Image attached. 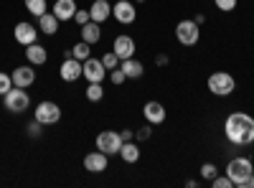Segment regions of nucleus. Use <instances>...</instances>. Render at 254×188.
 I'll return each mask as SVG.
<instances>
[{
  "mask_svg": "<svg viewBox=\"0 0 254 188\" xmlns=\"http://www.w3.org/2000/svg\"><path fill=\"white\" fill-rule=\"evenodd\" d=\"M224 132H226L229 142H234V145H249V142H254V117H249L244 112L229 115L226 122H224Z\"/></svg>",
  "mask_w": 254,
  "mask_h": 188,
  "instance_id": "obj_1",
  "label": "nucleus"
},
{
  "mask_svg": "<svg viewBox=\"0 0 254 188\" xmlns=\"http://www.w3.org/2000/svg\"><path fill=\"white\" fill-rule=\"evenodd\" d=\"M237 89V81L231 74L226 71H214L208 76V92L211 94H216V97H229L231 92Z\"/></svg>",
  "mask_w": 254,
  "mask_h": 188,
  "instance_id": "obj_2",
  "label": "nucleus"
},
{
  "mask_svg": "<svg viewBox=\"0 0 254 188\" xmlns=\"http://www.w3.org/2000/svg\"><path fill=\"white\" fill-rule=\"evenodd\" d=\"M252 173H254V165H252L249 158H234V160H229V165H226V176L231 178V183H234V186H239Z\"/></svg>",
  "mask_w": 254,
  "mask_h": 188,
  "instance_id": "obj_3",
  "label": "nucleus"
},
{
  "mask_svg": "<svg viewBox=\"0 0 254 188\" xmlns=\"http://www.w3.org/2000/svg\"><path fill=\"white\" fill-rule=\"evenodd\" d=\"M176 38L183 46H196L198 38H201V26L196 23V20H181V23L176 26Z\"/></svg>",
  "mask_w": 254,
  "mask_h": 188,
  "instance_id": "obj_4",
  "label": "nucleus"
},
{
  "mask_svg": "<svg viewBox=\"0 0 254 188\" xmlns=\"http://www.w3.org/2000/svg\"><path fill=\"white\" fill-rule=\"evenodd\" d=\"M3 102H5V110L8 112H26L28 110V104H31V97L26 94V89H20V87H13L10 92L3 94Z\"/></svg>",
  "mask_w": 254,
  "mask_h": 188,
  "instance_id": "obj_5",
  "label": "nucleus"
},
{
  "mask_svg": "<svg viewBox=\"0 0 254 188\" xmlns=\"http://www.w3.org/2000/svg\"><path fill=\"white\" fill-rule=\"evenodd\" d=\"M120 148H122V137L120 132L115 130H104L97 135V150L107 153V155H120Z\"/></svg>",
  "mask_w": 254,
  "mask_h": 188,
  "instance_id": "obj_6",
  "label": "nucleus"
},
{
  "mask_svg": "<svg viewBox=\"0 0 254 188\" xmlns=\"http://www.w3.org/2000/svg\"><path fill=\"white\" fill-rule=\"evenodd\" d=\"M33 120H38L41 125H56L59 120H61V110H59V104L56 102H41L38 107H36V115H33Z\"/></svg>",
  "mask_w": 254,
  "mask_h": 188,
  "instance_id": "obj_7",
  "label": "nucleus"
},
{
  "mask_svg": "<svg viewBox=\"0 0 254 188\" xmlns=\"http://www.w3.org/2000/svg\"><path fill=\"white\" fill-rule=\"evenodd\" d=\"M81 76H87V81H99L102 84V79L107 76V69H104L102 64V59H87V61H81Z\"/></svg>",
  "mask_w": 254,
  "mask_h": 188,
  "instance_id": "obj_8",
  "label": "nucleus"
},
{
  "mask_svg": "<svg viewBox=\"0 0 254 188\" xmlns=\"http://www.w3.org/2000/svg\"><path fill=\"white\" fill-rule=\"evenodd\" d=\"M112 15L120 20V23H135V18H137V8L135 3H130V0H117V3L112 5Z\"/></svg>",
  "mask_w": 254,
  "mask_h": 188,
  "instance_id": "obj_9",
  "label": "nucleus"
},
{
  "mask_svg": "<svg viewBox=\"0 0 254 188\" xmlns=\"http://www.w3.org/2000/svg\"><path fill=\"white\" fill-rule=\"evenodd\" d=\"M13 87H20V89H28L33 81H36V69H33V64L31 66H18V69H13Z\"/></svg>",
  "mask_w": 254,
  "mask_h": 188,
  "instance_id": "obj_10",
  "label": "nucleus"
},
{
  "mask_svg": "<svg viewBox=\"0 0 254 188\" xmlns=\"http://www.w3.org/2000/svg\"><path fill=\"white\" fill-rule=\"evenodd\" d=\"M59 74H61L64 81H76L81 76V61L74 59V56H66L64 64H61V69H59Z\"/></svg>",
  "mask_w": 254,
  "mask_h": 188,
  "instance_id": "obj_11",
  "label": "nucleus"
},
{
  "mask_svg": "<svg viewBox=\"0 0 254 188\" xmlns=\"http://www.w3.org/2000/svg\"><path fill=\"white\" fill-rule=\"evenodd\" d=\"M107 153H102V150H94L89 153L87 158H84V168H87L89 173H102V171H107Z\"/></svg>",
  "mask_w": 254,
  "mask_h": 188,
  "instance_id": "obj_12",
  "label": "nucleus"
},
{
  "mask_svg": "<svg viewBox=\"0 0 254 188\" xmlns=\"http://www.w3.org/2000/svg\"><path fill=\"white\" fill-rule=\"evenodd\" d=\"M112 51L120 56V61L122 59H132L135 56V41L130 36H117L115 44H112Z\"/></svg>",
  "mask_w": 254,
  "mask_h": 188,
  "instance_id": "obj_13",
  "label": "nucleus"
},
{
  "mask_svg": "<svg viewBox=\"0 0 254 188\" xmlns=\"http://www.w3.org/2000/svg\"><path fill=\"white\" fill-rule=\"evenodd\" d=\"M76 0H56L54 3V15L59 18V20H74V15H76Z\"/></svg>",
  "mask_w": 254,
  "mask_h": 188,
  "instance_id": "obj_14",
  "label": "nucleus"
},
{
  "mask_svg": "<svg viewBox=\"0 0 254 188\" xmlns=\"http://www.w3.org/2000/svg\"><path fill=\"white\" fill-rule=\"evenodd\" d=\"M142 115L147 120V125H160L165 122V107L160 102H147L145 107H142Z\"/></svg>",
  "mask_w": 254,
  "mask_h": 188,
  "instance_id": "obj_15",
  "label": "nucleus"
},
{
  "mask_svg": "<svg viewBox=\"0 0 254 188\" xmlns=\"http://www.w3.org/2000/svg\"><path fill=\"white\" fill-rule=\"evenodd\" d=\"M36 38H38V31H36L31 23H18V26H15V41H18L20 46L36 44Z\"/></svg>",
  "mask_w": 254,
  "mask_h": 188,
  "instance_id": "obj_16",
  "label": "nucleus"
},
{
  "mask_svg": "<svg viewBox=\"0 0 254 188\" xmlns=\"http://www.w3.org/2000/svg\"><path fill=\"white\" fill-rule=\"evenodd\" d=\"M89 15L94 23H104L110 15H112V5H110V0H94L92 8H89Z\"/></svg>",
  "mask_w": 254,
  "mask_h": 188,
  "instance_id": "obj_17",
  "label": "nucleus"
},
{
  "mask_svg": "<svg viewBox=\"0 0 254 188\" xmlns=\"http://www.w3.org/2000/svg\"><path fill=\"white\" fill-rule=\"evenodd\" d=\"M120 69L125 71L127 79H140V76L145 74V66L140 64L135 56H132V59H122V61H120Z\"/></svg>",
  "mask_w": 254,
  "mask_h": 188,
  "instance_id": "obj_18",
  "label": "nucleus"
},
{
  "mask_svg": "<svg viewBox=\"0 0 254 188\" xmlns=\"http://www.w3.org/2000/svg\"><path fill=\"white\" fill-rule=\"evenodd\" d=\"M26 59H28V64L41 66V64L49 61V51L44 46H38V44H31V46H26Z\"/></svg>",
  "mask_w": 254,
  "mask_h": 188,
  "instance_id": "obj_19",
  "label": "nucleus"
},
{
  "mask_svg": "<svg viewBox=\"0 0 254 188\" xmlns=\"http://www.w3.org/2000/svg\"><path fill=\"white\" fill-rule=\"evenodd\" d=\"M99 38H102V23H94V20H89V23L81 26V41H87L89 46H94Z\"/></svg>",
  "mask_w": 254,
  "mask_h": 188,
  "instance_id": "obj_20",
  "label": "nucleus"
},
{
  "mask_svg": "<svg viewBox=\"0 0 254 188\" xmlns=\"http://www.w3.org/2000/svg\"><path fill=\"white\" fill-rule=\"evenodd\" d=\"M38 28L41 33H46V36H54L59 31V18L54 13H44V15H38Z\"/></svg>",
  "mask_w": 254,
  "mask_h": 188,
  "instance_id": "obj_21",
  "label": "nucleus"
},
{
  "mask_svg": "<svg viewBox=\"0 0 254 188\" xmlns=\"http://www.w3.org/2000/svg\"><path fill=\"white\" fill-rule=\"evenodd\" d=\"M120 158L125 163H137L140 160V148L132 140H127V142H122V148H120Z\"/></svg>",
  "mask_w": 254,
  "mask_h": 188,
  "instance_id": "obj_22",
  "label": "nucleus"
},
{
  "mask_svg": "<svg viewBox=\"0 0 254 188\" xmlns=\"http://www.w3.org/2000/svg\"><path fill=\"white\" fill-rule=\"evenodd\" d=\"M23 3H26V8H28V13L31 15H44V13H49L46 10V0H23Z\"/></svg>",
  "mask_w": 254,
  "mask_h": 188,
  "instance_id": "obj_23",
  "label": "nucleus"
},
{
  "mask_svg": "<svg viewBox=\"0 0 254 188\" xmlns=\"http://www.w3.org/2000/svg\"><path fill=\"white\" fill-rule=\"evenodd\" d=\"M89 54H92V49H89L87 41H79V44L71 49V56H74V59H79V61H87V59H89Z\"/></svg>",
  "mask_w": 254,
  "mask_h": 188,
  "instance_id": "obj_24",
  "label": "nucleus"
},
{
  "mask_svg": "<svg viewBox=\"0 0 254 188\" xmlns=\"http://www.w3.org/2000/svg\"><path fill=\"white\" fill-rule=\"evenodd\" d=\"M102 97H104L102 84H99V81H89V87H87V99H89V102H99Z\"/></svg>",
  "mask_w": 254,
  "mask_h": 188,
  "instance_id": "obj_25",
  "label": "nucleus"
},
{
  "mask_svg": "<svg viewBox=\"0 0 254 188\" xmlns=\"http://www.w3.org/2000/svg\"><path fill=\"white\" fill-rule=\"evenodd\" d=\"M102 64H104V69H107V71H112V69L120 66V56H117L115 51H110V54L102 56Z\"/></svg>",
  "mask_w": 254,
  "mask_h": 188,
  "instance_id": "obj_26",
  "label": "nucleus"
},
{
  "mask_svg": "<svg viewBox=\"0 0 254 188\" xmlns=\"http://www.w3.org/2000/svg\"><path fill=\"white\" fill-rule=\"evenodd\" d=\"M216 173H219V171H216L214 163H203V165H201V178H203V181H214Z\"/></svg>",
  "mask_w": 254,
  "mask_h": 188,
  "instance_id": "obj_27",
  "label": "nucleus"
},
{
  "mask_svg": "<svg viewBox=\"0 0 254 188\" xmlns=\"http://www.w3.org/2000/svg\"><path fill=\"white\" fill-rule=\"evenodd\" d=\"M10 89H13V76L5 74V71H0V97H3L5 92H10Z\"/></svg>",
  "mask_w": 254,
  "mask_h": 188,
  "instance_id": "obj_28",
  "label": "nucleus"
},
{
  "mask_svg": "<svg viewBox=\"0 0 254 188\" xmlns=\"http://www.w3.org/2000/svg\"><path fill=\"white\" fill-rule=\"evenodd\" d=\"M214 3H216V8L224 10V13H231V10L237 8V0H214Z\"/></svg>",
  "mask_w": 254,
  "mask_h": 188,
  "instance_id": "obj_29",
  "label": "nucleus"
},
{
  "mask_svg": "<svg viewBox=\"0 0 254 188\" xmlns=\"http://www.w3.org/2000/svg\"><path fill=\"white\" fill-rule=\"evenodd\" d=\"M211 186H214V188H231L234 183H231V178H229V176H216L214 181H211Z\"/></svg>",
  "mask_w": 254,
  "mask_h": 188,
  "instance_id": "obj_30",
  "label": "nucleus"
},
{
  "mask_svg": "<svg viewBox=\"0 0 254 188\" xmlns=\"http://www.w3.org/2000/svg\"><path fill=\"white\" fill-rule=\"evenodd\" d=\"M74 20H76L79 26H84V23H89V20H92V15H89V10L79 8V10H76V15H74Z\"/></svg>",
  "mask_w": 254,
  "mask_h": 188,
  "instance_id": "obj_31",
  "label": "nucleus"
},
{
  "mask_svg": "<svg viewBox=\"0 0 254 188\" xmlns=\"http://www.w3.org/2000/svg\"><path fill=\"white\" fill-rule=\"evenodd\" d=\"M110 79H112V84H117V87H120V84H122V81H125L127 76H125V71H122V69H112Z\"/></svg>",
  "mask_w": 254,
  "mask_h": 188,
  "instance_id": "obj_32",
  "label": "nucleus"
},
{
  "mask_svg": "<svg viewBox=\"0 0 254 188\" xmlns=\"http://www.w3.org/2000/svg\"><path fill=\"white\" fill-rule=\"evenodd\" d=\"M41 127H44V125H41L38 120H33V122L28 125V135H31V137H38V135H41Z\"/></svg>",
  "mask_w": 254,
  "mask_h": 188,
  "instance_id": "obj_33",
  "label": "nucleus"
},
{
  "mask_svg": "<svg viewBox=\"0 0 254 188\" xmlns=\"http://www.w3.org/2000/svg\"><path fill=\"white\" fill-rule=\"evenodd\" d=\"M150 132H153V130L145 125V127H140V130L135 132V137H137V140H147V137H150Z\"/></svg>",
  "mask_w": 254,
  "mask_h": 188,
  "instance_id": "obj_34",
  "label": "nucleus"
},
{
  "mask_svg": "<svg viewBox=\"0 0 254 188\" xmlns=\"http://www.w3.org/2000/svg\"><path fill=\"white\" fill-rule=\"evenodd\" d=\"M237 188H254V173H252L249 178H244V181H242Z\"/></svg>",
  "mask_w": 254,
  "mask_h": 188,
  "instance_id": "obj_35",
  "label": "nucleus"
},
{
  "mask_svg": "<svg viewBox=\"0 0 254 188\" xmlns=\"http://www.w3.org/2000/svg\"><path fill=\"white\" fill-rule=\"evenodd\" d=\"M120 137H122V142H127V140L135 137V132H132V130H125V132H120Z\"/></svg>",
  "mask_w": 254,
  "mask_h": 188,
  "instance_id": "obj_36",
  "label": "nucleus"
},
{
  "mask_svg": "<svg viewBox=\"0 0 254 188\" xmlns=\"http://www.w3.org/2000/svg\"><path fill=\"white\" fill-rule=\"evenodd\" d=\"M155 64H158V66H165V64H168V56H165V54H160V56L155 59Z\"/></svg>",
  "mask_w": 254,
  "mask_h": 188,
  "instance_id": "obj_37",
  "label": "nucleus"
},
{
  "mask_svg": "<svg viewBox=\"0 0 254 188\" xmlns=\"http://www.w3.org/2000/svg\"><path fill=\"white\" fill-rule=\"evenodd\" d=\"M137 3H142V0H137Z\"/></svg>",
  "mask_w": 254,
  "mask_h": 188,
  "instance_id": "obj_38",
  "label": "nucleus"
}]
</instances>
